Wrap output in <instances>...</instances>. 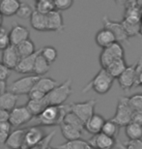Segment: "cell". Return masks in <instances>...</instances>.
Returning a JSON list of instances; mask_svg holds the SVG:
<instances>
[{
    "mask_svg": "<svg viewBox=\"0 0 142 149\" xmlns=\"http://www.w3.org/2000/svg\"><path fill=\"white\" fill-rule=\"evenodd\" d=\"M10 119V111L0 109V122H6Z\"/></svg>",
    "mask_w": 142,
    "mask_h": 149,
    "instance_id": "cell-46",
    "label": "cell"
},
{
    "mask_svg": "<svg viewBox=\"0 0 142 149\" xmlns=\"http://www.w3.org/2000/svg\"><path fill=\"white\" fill-rule=\"evenodd\" d=\"M40 77H38L36 74L20 77L11 83V85L9 86V91L17 96L19 95H28L34 88L35 84Z\"/></svg>",
    "mask_w": 142,
    "mask_h": 149,
    "instance_id": "cell-6",
    "label": "cell"
},
{
    "mask_svg": "<svg viewBox=\"0 0 142 149\" xmlns=\"http://www.w3.org/2000/svg\"><path fill=\"white\" fill-rule=\"evenodd\" d=\"M125 52L120 43H114L113 45L102 49L100 54V64L103 69H105L112 62L118 59H124Z\"/></svg>",
    "mask_w": 142,
    "mask_h": 149,
    "instance_id": "cell-5",
    "label": "cell"
},
{
    "mask_svg": "<svg viewBox=\"0 0 142 149\" xmlns=\"http://www.w3.org/2000/svg\"><path fill=\"white\" fill-rule=\"evenodd\" d=\"M73 4V2L72 0H55L54 1L55 10H57L59 12L68 10V9L72 7Z\"/></svg>",
    "mask_w": 142,
    "mask_h": 149,
    "instance_id": "cell-41",
    "label": "cell"
},
{
    "mask_svg": "<svg viewBox=\"0 0 142 149\" xmlns=\"http://www.w3.org/2000/svg\"><path fill=\"white\" fill-rule=\"evenodd\" d=\"M132 122H134V123L142 125V114L141 113L134 112V114H132Z\"/></svg>",
    "mask_w": 142,
    "mask_h": 149,
    "instance_id": "cell-47",
    "label": "cell"
},
{
    "mask_svg": "<svg viewBox=\"0 0 142 149\" xmlns=\"http://www.w3.org/2000/svg\"><path fill=\"white\" fill-rule=\"evenodd\" d=\"M6 89H7V84H6V81H0V95L5 93Z\"/></svg>",
    "mask_w": 142,
    "mask_h": 149,
    "instance_id": "cell-49",
    "label": "cell"
},
{
    "mask_svg": "<svg viewBox=\"0 0 142 149\" xmlns=\"http://www.w3.org/2000/svg\"><path fill=\"white\" fill-rule=\"evenodd\" d=\"M49 68H50V64L43 57L42 54L40 53V55L38 56L37 59H36V63H35L33 73L38 77L44 76V74H46L49 71Z\"/></svg>",
    "mask_w": 142,
    "mask_h": 149,
    "instance_id": "cell-31",
    "label": "cell"
},
{
    "mask_svg": "<svg viewBox=\"0 0 142 149\" xmlns=\"http://www.w3.org/2000/svg\"><path fill=\"white\" fill-rule=\"evenodd\" d=\"M95 41L98 46L102 47V49L116 43V39L112 34V32L105 27L98 31V33L95 36Z\"/></svg>",
    "mask_w": 142,
    "mask_h": 149,
    "instance_id": "cell-20",
    "label": "cell"
},
{
    "mask_svg": "<svg viewBox=\"0 0 142 149\" xmlns=\"http://www.w3.org/2000/svg\"><path fill=\"white\" fill-rule=\"evenodd\" d=\"M20 3L21 2L17 0H2L0 1V13L3 17H12L17 15Z\"/></svg>",
    "mask_w": 142,
    "mask_h": 149,
    "instance_id": "cell-23",
    "label": "cell"
},
{
    "mask_svg": "<svg viewBox=\"0 0 142 149\" xmlns=\"http://www.w3.org/2000/svg\"><path fill=\"white\" fill-rule=\"evenodd\" d=\"M11 129H12V125L9 121L0 122V131H1V132H4L6 134H10Z\"/></svg>",
    "mask_w": 142,
    "mask_h": 149,
    "instance_id": "cell-45",
    "label": "cell"
},
{
    "mask_svg": "<svg viewBox=\"0 0 142 149\" xmlns=\"http://www.w3.org/2000/svg\"><path fill=\"white\" fill-rule=\"evenodd\" d=\"M88 142L94 149H113V147L117 145L116 139L103 133L93 136Z\"/></svg>",
    "mask_w": 142,
    "mask_h": 149,
    "instance_id": "cell-13",
    "label": "cell"
},
{
    "mask_svg": "<svg viewBox=\"0 0 142 149\" xmlns=\"http://www.w3.org/2000/svg\"><path fill=\"white\" fill-rule=\"evenodd\" d=\"M9 135H10V134H6V133L0 131V145L6 143V141H7Z\"/></svg>",
    "mask_w": 142,
    "mask_h": 149,
    "instance_id": "cell-48",
    "label": "cell"
},
{
    "mask_svg": "<svg viewBox=\"0 0 142 149\" xmlns=\"http://www.w3.org/2000/svg\"><path fill=\"white\" fill-rule=\"evenodd\" d=\"M103 22L105 28L108 29L109 31L112 32L117 43H120L121 45L130 43V37L127 34L122 23L110 19L107 16H105L103 17Z\"/></svg>",
    "mask_w": 142,
    "mask_h": 149,
    "instance_id": "cell-8",
    "label": "cell"
},
{
    "mask_svg": "<svg viewBox=\"0 0 142 149\" xmlns=\"http://www.w3.org/2000/svg\"><path fill=\"white\" fill-rule=\"evenodd\" d=\"M19 100V96L10 91H6L5 93L0 95V109L12 111L16 108V105Z\"/></svg>",
    "mask_w": 142,
    "mask_h": 149,
    "instance_id": "cell-21",
    "label": "cell"
},
{
    "mask_svg": "<svg viewBox=\"0 0 142 149\" xmlns=\"http://www.w3.org/2000/svg\"><path fill=\"white\" fill-rule=\"evenodd\" d=\"M118 83L120 87L125 91L131 90L132 87H136V73L135 64L128 66L127 69L118 77Z\"/></svg>",
    "mask_w": 142,
    "mask_h": 149,
    "instance_id": "cell-11",
    "label": "cell"
},
{
    "mask_svg": "<svg viewBox=\"0 0 142 149\" xmlns=\"http://www.w3.org/2000/svg\"><path fill=\"white\" fill-rule=\"evenodd\" d=\"M58 149H91V145L89 142L83 139H76V141H66L62 144L56 146Z\"/></svg>",
    "mask_w": 142,
    "mask_h": 149,
    "instance_id": "cell-30",
    "label": "cell"
},
{
    "mask_svg": "<svg viewBox=\"0 0 142 149\" xmlns=\"http://www.w3.org/2000/svg\"><path fill=\"white\" fill-rule=\"evenodd\" d=\"M41 54L51 65L57 58V50L52 46H46L41 49Z\"/></svg>",
    "mask_w": 142,
    "mask_h": 149,
    "instance_id": "cell-35",
    "label": "cell"
},
{
    "mask_svg": "<svg viewBox=\"0 0 142 149\" xmlns=\"http://www.w3.org/2000/svg\"><path fill=\"white\" fill-rule=\"evenodd\" d=\"M121 23L123 24L124 28L128 34V36L131 37H134L139 35V29H140V24L141 23H132V22H129L127 20H122Z\"/></svg>",
    "mask_w": 142,
    "mask_h": 149,
    "instance_id": "cell-37",
    "label": "cell"
},
{
    "mask_svg": "<svg viewBox=\"0 0 142 149\" xmlns=\"http://www.w3.org/2000/svg\"><path fill=\"white\" fill-rule=\"evenodd\" d=\"M45 136L46 135L44 133V130L41 127L31 126L27 128L22 149H32L36 146Z\"/></svg>",
    "mask_w": 142,
    "mask_h": 149,
    "instance_id": "cell-10",
    "label": "cell"
},
{
    "mask_svg": "<svg viewBox=\"0 0 142 149\" xmlns=\"http://www.w3.org/2000/svg\"><path fill=\"white\" fill-rule=\"evenodd\" d=\"M0 63H1V62H0Z\"/></svg>",
    "mask_w": 142,
    "mask_h": 149,
    "instance_id": "cell-55",
    "label": "cell"
},
{
    "mask_svg": "<svg viewBox=\"0 0 142 149\" xmlns=\"http://www.w3.org/2000/svg\"><path fill=\"white\" fill-rule=\"evenodd\" d=\"M117 145L120 149H142V141H129L125 143L117 142Z\"/></svg>",
    "mask_w": 142,
    "mask_h": 149,
    "instance_id": "cell-40",
    "label": "cell"
},
{
    "mask_svg": "<svg viewBox=\"0 0 142 149\" xmlns=\"http://www.w3.org/2000/svg\"><path fill=\"white\" fill-rule=\"evenodd\" d=\"M55 10L54 1L51 0H40L35 3V11L43 15H48Z\"/></svg>",
    "mask_w": 142,
    "mask_h": 149,
    "instance_id": "cell-32",
    "label": "cell"
},
{
    "mask_svg": "<svg viewBox=\"0 0 142 149\" xmlns=\"http://www.w3.org/2000/svg\"><path fill=\"white\" fill-rule=\"evenodd\" d=\"M96 105L97 101L95 99H90L85 102L72 103L70 104V108L71 111L75 113L76 116H78L85 124L95 114L94 111Z\"/></svg>",
    "mask_w": 142,
    "mask_h": 149,
    "instance_id": "cell-7",
    "label": "cell"
},
{
    "mask_svg": "<svg viewBox=\"0 0 142 149\" xmlns=\"http://www.w3.org/2000/svg\"><path fill=\"white\" fill-rule=\"evenodd\" d=\"M34 116L31 114L25 106L17 107L15 108L13 111H10V119L9 122L11 123L12 127L19 128L22 125H24L28 122H30Z\"/></svg>",
    "mask_w": 142,
    "mask_h": 149,
    "instance_id": "cell-9",
    "label": "cell"
},
{
    "mask_svg": "<svg viewBox=\"0 0 142 149\" xmlns=\"http://www.w3.org/2000/svg\"><path fill=\"white\" fill-rule=\"evenodd\" d=\"M127 64L125 59H118V60L112 62L111 64H109L107 67L105 68V70L107 71V73L110 74L114 79H118L122 73L127 69Z\"/></svg>",
    "mask_w": 142,
    "mask_h": 149,
    "instance_id": "cell-27",
    "label": "cell"
},
{
    "mask_svg": "<svg viewBox=\"0 0 142 149\" xmlns=\"http://www.w3.org/2000/svg\"><path fill=\"white\" fill-rule=\"evenodd\" d=\"M73 80L67 79L61 84L53 89L49 94L46 95V100L49 106H62L73 93Z\"/></svg>",
    "mask_w": 142,
    "mask_h": 149,
    "instance_id": "cell-3",
    "label": "cell"
},
{
    "mask_svg": "<svg viewBox=\"0 0 142 149\" xmlns=\"http://www.w3.org/2000/svg\"><path fill=\"white\" fill-rule=\"evenodd\" d=\"M91 149H94V148H91Z\"/></svg>",
    "mask_w": 142,
    "mask_h": 149,
    "instance_id": "cell-54",
    "label": "cell"
},
{
    "mask_svg": "<svg viewBox=\"0 0 142 149\" xmlns=\"http://www.w3.org/2000/svg\"><path fill=\"white\" fill-rule=\"evenodd\" d=\"M60 130L62 136L67 139V141H76V139H81L82 138V132L79 131L76 128L70 126L66 123H62L60 125Z\"/></svg>",
    "mask_w": 142,
    "mask_h": 149,
    "instance_id": "cell-26",
    "label": "cell"
},
{
    "mask_svg": "<svg viewBox=\"0 0 142 149\" xmlns=\"http://www.w3.org/2000/svg\"><path fill=\"white\" fill-rule=\"evenodd\" d=\"M12 46L10 40V34L5 28H0V49L5 50L9 47Z\"/></svg>",
    "mask_w": 142,
    "mask_h": 149,
    "instance_id": "cell-39",
    "label": "cell"
},
{
    "mask_svg": "<svg viewBox=\"0 0 142 149\" xmlns=\"http://www.w3.org/2000/svg\"><path fill=\"white\" fill-rule=\"evenodd\" d=\"M10 34V40L12 46H19V44H21L22 42L28 40L30 37V32H29L28 28L25 27L21 24L16 22V24L13 25L11 31L9 32Z\"/></svg>",
    "mask_w": 142,
    "mask_h": 149,
    "instance_id": "cell-15",
    "label": "cell"
},
{
    "mask_svg": "<svg viewBox=\"0 0 142 149\" xmlns=\"http://www.w3.org/2000/svg\"><path fill=\"white\" fill-rule=\"evenodd\" d=\"M63 123H66L68 125H70V126L75 127L76 129H78L79 131H81V132H83V130H85L84 129V125H85L84 122L72 111H69L67 113L64 118Z\"/></svg>",
    "mask_w": 142,
    "mask_h": 149,
    "instance_id": "cell-33",
    "label": "cell"
},
{
    "mask_svg": "<svg viewBox=\"0 0 142 149\" xmlns=\"http://www.w3.org/2000/svg\"><path fill=\"white\" fill-rule=\"evenodd\" d=\"M59 84L57 80L53 79L51 77H40L33 89L41 91L46 96L47 94H49Z\"/></svg>",
    "mask_w": 142,
    "mask_h": 149,
    "instance_id": "cell-24",
    "label": "cell"
},
{
    "mask_svg": "<svg viewBox=\"0 0 142 149\" xmlns=\"http://www.w3.org/2000/svg\"><path fill=\"white\" fill-rule=\"evenodd\" d=\"M130 105L134 112H138L142 114V94H135L129 97Z\"/></svg>",
    "mask_w": 142,
    "mask_h": 149,
    "instance_id": "cell-38",
    "label": "cell"
},
{
    "mask_svg": "<svg viewBox=\"0 0 142 149\" xmlns=\"http://www.w3.org/2000/svg\"><path fill=\"white\" fill-rule=\"evenodd\" d=\"M119 129L120 127L118 125L109 119V120H106L105 125L103 127V130H102V133L105 134V135L110 136V138H113V139H116V136L119 135Z\"/></svg>",
    "mask_w": 142,
    "mask_h": 149,
    "instance_id": "cell-34",
    "label": "cell"
},
{
    "mask_svg": "<svg viewBox=\"0 0 142 149\" xmlns=\"http://www.w3.org/2000/svg\"><path fill=\"white\" fill-rule=\"evenodd\" d=\"M125 135L129 141H138L142 138V125L131 122L125 127Z\"/></svg>",
    "mask_w": 142,
    "mask_h": 149,
    "instance_id": "cell-28",
    "label": "cell"
},
{
    "mask_svg": "<svg viewBox=\"0 0 142 149\" xmlns=\"http://www.w3.org/2000/svg\"><path fill=\"white\" fill-rule=\"evenodd\" d=\"M17 52H19L20 59L28 57V56L32 55L33 53L37 52L36 47H35L34 42L30 40V39L22 42L21 44H19V46H17Z\"/></svg>",
    "mask_w": 142,
    "mask_h": 149,
    "instance_id": "cell-29",
    "label": "cell"
},
{
    "mask_svg": "<svg viewBox=\"0 0 142 149\" xmlns=\"http://www.w3.org/2000/svg\"><path fill=\"white\" fill-rule=\"evenodd\" d=\"M125 13H124V20L132 23H141L142 9L138 6L137 1H127L124 2Z\"/></svg>",
    "mask_w": 142,
    "mask_h": 149,
    "instance_id": "cell-12",
    "label": "cell"
},
{
    "mask_svg": "<svg viewBox=\"0 0 142 149\" xmlns=\"http://www.w3.org/2000/svg\"><path fill=\"white\" fill-rule=\"evenodd\" d=\"M11 74V70L5 67L2 63H0V81H6Z\"/></svg>",
    "mask_w": 142,
    "mask_h": 149,
    "instance_id": "cell-43",
    "label": "cell"
},
{
    "mask_svg": "<svg viewBox=\"0 0 142 149\" xmlns=\"http://www.w3.org/2000/svg\"><path fill=\"white\" fill-rule=\"evenodd\" d=\"M30 24L37 31H48L47 29V17L46 15L34 11L30 17Z\"/></svg>",
    "mask_w": 142,
    "mask_h": 149,
    "instance_id": "cell-25",
    "label": "cell"
},
{
    "mask_svg": "<svg viewBox=\"0 0 142 149\" xmlns=\"http://www.w3.org/2000/svg\"><path fill=\"white\" fill-rule=\"evenodd\" d=\"M105 119L100 114H95L88 120L84 125V129L87 131L88 133L92 134L93 136L98 135V134L102 133L103 127L105 123Z\"/></svg>",
    "mask_w": 142,
    "mask_h": 149,
    "instance_id": "cell-19",
    "label": "cell"
},
{
    "mask_svg": "<svg viewBox=\"0 0 142 149\" xmlns=\"http://www.w3.org/2000/svg\"><path fill=\"white\" fill-rule=\"evenodd\" d=\"M139 35H141V36H142V22H141V24H140V29H139Z\"/></svg>",
    "mask_w": 142,
    "mask_h": 149,
    "instance_id": "cell-51",
    "label": "cell"
},
{
    "mask_svg": "<svg viewBox=\"0 0 142 149\" xmlns=\"http://www.w3.org/2000/svg\"><path fill=\"white\" fill-rule=\"evenodd\" d=\"M114 77H112L105 69L102 68L96 76L82 88L81 91L82 93H85L89 90H94L98 94L103 95L106 94L111 89Z\"/></svg>",
    "mask_w": 142,
    "mask_h": 149,
    "instance_id": "cell-2",
    "label": "cell"
},
{
    "mask_svg": "<svg viewBox=\"0 0 142 149\" xmlns=\"http://www.w3.org/2000/svg\"><path fill=\"white\" fill-rule=\"evenodd\" d=\"M19 61H20V57L17 50V47L10 46L8 49L3 50L1 63L5 67H7L9 70H16Z\"/></svg>",
    "mask_w": 142,
    "mask_h": 149,
    "instance_id": "cell-14",
    "label": "cell"
},
{
    "mask_svg": "<svg viewBox=\"0 0 142 149\" xmlns=\"http://www.w3.org/2000/svg\"><path fill=\"white\" fill-rule=\"evenodd\" d=\"M132 114H134V111L130 105L129 97L123 96L118 100L116 112L111 120L115 122L119 127H126L132 122Z\"/></svg>",
    "mask_w": 142,
    "mask_h": 149,
    "instance_id": "cell-4",
    "label": "cell"
},
{
    "mask_svg": "<svg viewBox=\"0 0 142 149\" xmlns=\"http://www.w3.org/2000/svg\"><path fill=\"white\" fill-rule=\"evenodd\" d=\"M48 106L49 105L47 103L46 97L42 100H29L25 105V107L34 117L39 116Z\"/></svg>",
    "mask_w": 142,
    "mask_h": 149,
    "instance_id": "cell-22",
    "label": "cell"
},
{
    "mask_svg": "<svg viewBox=\"0 0 142 149\" xmlns=\"http://www.w3.org/2000/svg\"><path fill=\"white\" fill-rule=\"evenodd\" d=\"M28 97H29V100H42L46 97V95L39 90L32 89V91L28 94Z\"/></svg>",
    "mask_w": 142,
    "mask_h": 149,
    "instance_id": "cell-44",
    "label": "cell"
},
{
    "mask_svg": "<svg viewBox=\"0 0 142 149\" xmlns=\"http://www.w3.org/2000/svg\"><path fill=\"white\" fill-rule=\"evenodd\" d=\"M47 17V29L48 31L54 32H63L65 29V24L63 17L61 15V12L54 10L48 15H46Z\"/></svg>",
    "mask_w": 142,
    "mask_h": 149,
    "instance_id": "cell-18",
    "label": "cell"
},
{
    "mask_svg": "<svg viewBox=\"0 0 142 149\" xmlns=\"http://www.w3.org/2000/svg\"><path fill=\"white\" fill-rule=\"evenodd\" d=\"M27 128L25 129H17L10 133L8 139L6 141V145L10 149H22L23 143H24L25 134Z\"/></svg>",
    "mask_w": 142,
    "mask_h": 149,
    "instance_id": "cell-16",
    "label": "cell"
},
{
    "mask_svg": "<svg viewBox=\"0 0 142 149\" xmlns=\"http://www.w3.org/2000/svg\"><path fill=\"white\" fill-rule=\"evenodd\" d=\"M141 22H142V16H141Z\"/></svg>",
    "mask_w": 142,
    "mask_h": 149,
    "instance_id": "cell-53",
    "label": "cell"
},
{
    "mask_svg": "<svg viewBox=\"0 0 142 149\" xmlns=\"http://www.w3.org/2000/svg\"><path fill=\"white\" fill-rule=\"evenodd\" d=\"M47 149H58V148H56V147H50V146H49Z\"/></svg>",
    "mask_w": 142,
    "mask_h": 149,
    "instance_id": "cell-52",
    "label": "cell"
},
{
    "mask_svg": "<svg viewBox=\"0 0 142 149\" xmlns=\"http://www.w3.org/2000/svg\"><path fill=\"white\" fill-rule=\"evenodd\" d=\"M2 22H3V15L0 13V28L2 27Z\"/></svg>",
    "mask_w": 142,
    "mask_h": 149,
    "instance_id": "cell-50",
    "label": "cell"
},
{
    "mask_svg": "<svg viewBox=\"0 0 142 149\" xmlns=\"http://www.w3.org/2000/svg\"><path fill=\"white\" fill-rule=\"evenodd\" d=\"M33 13H34V10L31 5H29L28 3L21 2L19 8V11H17V16L22 19H30V17H32Z\"/></svg>",
    "mask_w": 142,
    "mask_h": 149,
    "instance_id": "cell-36",
    "label": "cell"
},
{
    "mask_svg": "<svg viewBox=\"0 0 142 149\" xmlns=\"http://www.w3.org/2000/svg\"><path fill=\"white\" fill-rule=\"evenodd\" d=\"M69 111H71L70 105L48 106L39 116L34 117V120L42 126H60Z\"/></svg>",
    "mask_w": 142,
    "mask_h": 149,
    "instance_id": "cell-1",
    "label": "cell"
},
{
    "mask_svg": "<svg viewBox=\"0 0 142 149\" xmlns=\"http://www.w3.org/2000/svg\"><path fill=\"white\" fill-rule=\"evenodd\" d=\"M135 73H136V86H142V56L135 64Z\"/></svg>",
    "mask_w": 142,
    "mask_h": 149,
    "instance_id": "cell-42",
    "label": "cell"
},
{
    "mask_svg": "<svg viewBox=\"0 0 142 149\" xmlns=\"http://www.w3.org/2000/svg\"><path fill=\"white\" fill-rule=\"evenodd\" d=\"M41 53V49H37V52L33 53L32 55L28 57L21 58L19 61V65L16 68V72L19 74H31L34 72L35 63H36V59Z\"/></svg>",
    "mask_w": 142,
    "mask_h": 149,
    "instance_id": "cell-17",
    "label": "cell"
}]
</instances>
